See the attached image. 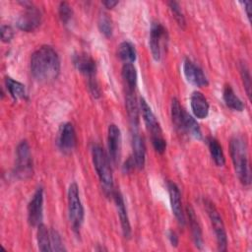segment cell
I'll return each instance as SVG.
<instances>
[{
	"label": "cell",
	"instance_id": "cell-1",
	"mask_svg": "<svg viewBox=\"0 0 252 252\" xmlns=\"http://www.w3.org/2000/svg\"><path fill=\"white\" fill-rule=\"evenodd\" d=\"M31 73L39 83H49L57 79L60 73V59L53 47L42 45L32 53Z\"/></svg>",
	"mask_w": 252,
	"mask_h": 252
},
{
	"label": "cell",
	"instance_id": "cell-2",
	"mask_svg": "<svg viewBox=\"0 0 252 252\" xmlns=\"http://www.w3.org/2000/svg\"><path fill=\"white\" fill-rule=\"evenodd\" d=\"M229 148L235 173L239 181L243 185L248 186L251 183V171L249 166L246 142L242 137L235 136L230 140Z\"/></svg>",
	"mask_w": 252,
	"mask_h": 252
},
{
	"label": "cell",
	"instance_id": "cell-3",
	"mask_svg": "<svg viewBox=\"0 0 252 252\" xmlns=\"http://www.w3.org/2000/svg\"><path fill=\"white\" fill-rule=\"evenodd\" d=\"M92 158L95 171L97 173L99 181L104 188V191L112 194L113 176L108 156L99 145L95 144L92 148Z\"/></svg>",
	"mask_w": 252,
	"mask_h": 252
},
{
	"label": "cell",
	"instance_id": "cell-4",
	"mask_svg": "<svg viewBox=\"0 0 252 252\" xmlns=\"http://www.w3.org/2000/svg\"><path fill=\"white\" fill-rule=\"evenodd\" d=\"M68 213L73 230L78 234L84 221V207L78 185L75 182L71 183L68 189Z\"/></svg>",
	"mask_w": 252,
	"mask_h": 252
},
{
	"label": "cell",
	"instance_id": "cell-5",
	"mask_svg": "<svg viewBox=\"0 0 252 252\" xmlns=\"http://www.w3.org/2000/svg\"><path fill=\"white\" fill-rule=\"evenodd\" d=\"M204 206L216 234L218 249L220 251H225L227 247V236H226L224 224L220 216V213L216 208L215 204L208 199L204 200Z\"/></svg>",
	"mask_w": 252,
	"mask_h": 252
},
{
	"label": "cell",
	"instance_id": "cell-6",
	"mask_svg": "<svg viewBox=\"0 0 252 252\" xmlns=\"http://www.w3.org/2000/svg\"><path fill=\"white\" fill-rule=\"evenodd\" d=\"M16 165L14 174L20 179H27L32 175V160L30 146L27 141H22L16 151Z\"/></svg>",
	"mask_w": 252,
	"mask_h": 252
},
{
	"label": "cell",
	"instance_id": "cell-7",
	"mask_svg": "<svg viewBox=\"0 0 252 252\" xmlns=\"http://www.w3.org/2000/svg\"><path fill=\"white\" fill-rule=\"evenodd\" d=\"M22 4L24 5L25 10L18 18L17 26L20 30L24 32H33L39 27L41 23V13L31 2L24 1L22 2Z\"/></svg>",
	"mask_w": 252,
	"mask_h": 252
},
{
	"label": "cell",
	"instance_id": "cell-8",
	"mask_svg": "<svg viewBox=\"0 0 252 252\" xmlns=\"http://www.w3.org/2000/svg\"><path fill=\"white\" fill-rule=\"evenodd\" d=\"M167 39L165 28L159 23H153L150 31V48L155 60L159 61L161 51Z\"/></svg>",
	"mask_w": 252,
	"mask_h": 252
},
{
	"label": "cell",
	"instance_id": "cell-9",
	"mask_svg": "<svg viewBox=\"0 0 252 252\" xmlns=\"http://www.w3.org/2000/svg\"><path fill=\"white\" fill-rule=\"evenodd\" d=\"M43 189L37 188L28 206V220L32 226H38L42 220Z\"/></svg>",
	"mask_w": 252,
	"mask_h": 252
},
{
	"label": "cell",
	"instance_id": "cell-10",
	"mask_svg": "<svg viewBox=\"0 0 252 252\" xmlns=\"http://www.w3.org/2000/svg\"><path fill=\"white\" fill-rule=\"evenodd\" d=\"M57 145L59 149L65 154L71 153L75 149L77 145V136L72 123L67 122L61 125L58 133Z\"/></svg>",
	"mask_w": 252,
	"mask_h": 252
},
{
	"label": "cell",
	"instance_id": "cell-11",
	"mask_svg": "<svg viewBox=\"0 0 252 252\" xmlns=\"http://www.w3.org/2000/svg\"><path fill=\"white\" fill-rule=\"evenodd\" d=\"M140 110L142 112L144 122H145L149 132L151 133V139L154 140V139L163 137L160 125H159L157 117L155 116L151 107L149 106V104L143 97L140 98Z\"/></svg>",
	"mask_w": 252,
	"mask_h": 252
},
{
	"label": "cell",
	"instance_id": "cell-12",
	"mask_svg": "<svg viewBox=\"0 0 252 252\" xmlns=\"http://www.w3.org/2000/svg\"><path fill=\"white\" fill-rule=\"evenodd\" d=\"M107 148L109 160L116 164L119 161L121 149V133L115 124H110L107 130Z\"/></svg>",
	"mask_w": 252,
	"mask_h": 252
},
{
	"label": "cell",
	"instance_id": "cell-13",
	"mask_svg": "<svg viewBox=\"0 0 252 252\" xmlns=\"http://www.w3.org/2000/svg\"><path fill=\"white\" fill-rule=\"evenodd\" d=\"M183 73L186 80L196 87H206L209 82L203 70L195 65L190 59H185L183 62Z\"/></svg>",
	"mask_w": 252,
	"mask_h": 252
},
{
	"label": "cell",
	"instance_id": "cell-14",
	"mask_svg": "<svg viewBox=\"0 0 252 252\" xmlns=\"http://www.w3.org/2000/svg\"><path fill=\"white\" fill-rule=\"evenodd\" d=\"M167 190L169 194V201H170V206L172 213L174 217L176 218L177 221L181 224H185V214L182 208V202H181V195L180 191L177 187V185L171 181L167 182Z\"/></svg>",
	"mask_w": 252,
	"mask_h": 252
},
{
	"label": "cell",
	"instance_id": "cell-15",
	"mask_svg": "<svg viewBox=\"0 0 252 252\" xmlns=\"http://www.w3.org/2000/svg\"><path fill=\"white\" fill-rule=\"evenodd\" d=\"M73 63L76 69L88 77V79L94 78L96 72V65L94 60L86 53H79L74 55Z\"/></svg>",
	"mask_w": 252,
	"mask_h": 252
},
{
	"label": "cell",
	"instance_id": "cell-16",
	"mask_svg": "<svg viewBox=\"0 0 252 252\" xmlns=\"http://www.w3.org/2000/svg\"><path fill=\"white\" fill-rule=\"evenodd\" d=\"M112 197L117 209V213L120 219V223H121V228H122V233L125 238H130L131 237V225L129 221V218L127 215V211L125 208V203L123 200L122 195L120 194L119 191H114L112 192Z\"/></svg>",
	"mask_w": 252,
	"mask_h": 252
},
{
	"label": "cell",
	"instance_id": "cell-17",
	"mask_svg": "<svg viewBox=\"0 0 252 252\" xmlns=\"http://www.w3.org/2000/svg\"><path fill=\"white\" fill-rule=\"evenodd\" d=\"M132 150L133 154L131 158L135 163V167L142 169L146 160V146L143 137H141L136 130H134L132 134Z\"/></svg>",
	"mask_w": 252,
	"mask_h": 252
},
{
	"label": "cell",
	"instance_id": "cell-18",
	"mask_svg": "<svg viewBox=\"0 0 252 252\" xmlns=\"http://www.w3.org/2000/svg\"><path fill=\"white\" fill-rule=\"evenodd\" d=\"M175 128H177L179 131L188 133L189 135H191L196 139L202 138V133H201V129L199 127L198 122L185 110H183L179 123Z\"/></svg>",
	"mask_w": 252,
	"mask_h": 252
},
{
	"label": "cell",
	"instance_id": "cell-19",
	"mask_svg": "<svg viewBox=\"0 0 252 252\" xmlns=\"http://www.w3.org/2000/svg\"><path fill=\"white\" fill-rule=\"evenodd\" d=\"M191 109L194 115L199 119H204L209 113V103L207 98L200 92H194L190 97Z\"/></svg>",
	"mask_w": 252,
	"mask_h": 252
},
{
	"label": "cell",
	"instance_id": "cell-20",
	"mask_svg": "<svg viewBox=\"0 0 252 252\" xmlns=\"http://www.w3.org/2000/svg\"><path fill=\"white\" fill-rule=\"evenodd\" d=\"M186 213H187V216H188V220H189V224H190L194 244L197 248L202 249L203 243H204L203 237H202V230H201V226L198 222V219L195 215V212H194V210L192 209L191 206H187Z\"/></svg>",
	"mask_w": 252,
	"mask_h": 252
},
{
	"label": "cell",
	"instance_id": "cell-21",
	"mask_svg": "<svg viewBox=\"0 0 252 252\" xmlns=\"http://www.w3.org/2000/svg\"><path fill=\"white\" fill-rule=\"evenodd\" d=\"M125 105L131 126L132 128H134V130H136L139 124V107L137 104L136 97L134 95V92L126 91Z\"/></svg>",
	"mask_w": 252,
	"mask_h": 252
},
{
	"label": "cell",
	"instance_id": "cell-22",
	"mask_svg": "<svg viewBox=\"0 0 252 252\" xmlns=\"http://www.w3.org/2000/svg\"><path fill=\"white\" fill-rule=\"evenodd\" d=\"M222 97L224 100V103L227 107H229L232 110L236 111H242L244 109V104L241 101V99L234 94L233 90L229 85H226L223 88L222 92Z\"/></svg>",
	"mask_w": 252,
	"mask_h": 252
},
{
	"label": "cell",
	"instance_id": "cell-23",
	"mask_svg": "<svg viewBox=\"0 0 252 252\" xmlns=\"http://www.w3.org/2000/svg\"><path fill=\"white\" fill-rule=\"evenodd\" d=\"M5 85H6L7 91L9 92V94L13 97V99L18 100V99L26 98L27 92H26L25 86L22 83L14 80L10 77H6Z\"/></svg>",
	"mask_w": 252,
	"mask_h": 252
},
{
	"label": "cell",
	"instance_id": "cell-24",
	"mask_svg": "<svg viewBox=\"0 0 252 252\" xmlns=\"http://www.w3.org/2000/svg\"><path fill=\"white\" fill-rule=\"evenodd\" d=\"M208 147L211 154V157L215 163L218 166H222L225 163V158L222 151V148L219 141L213 137H210L208 139Z\"/></svg>",
	"mask_w": 252,
	"mask_h": 252
},
{
	"label": "cell",
	"instance_id": "cell-25",
	"mask_svg": "<svg viewBox=\"0 0 252 252\" xmlns=\"http://www.w3.org/2000/svg\"><path fill=\"white\" fill-rule=\"evenodd\" d=\"M122 78L125 82L127 91L134 92L137 85V71L132 63H124L122 67Z\"/></svg>",
	"mask_w": 252,
	"mask_h": 252
},
{
	"label": "cell",
	"instance_id": "cell-26",
	"mask_svg": "<svg viewBox=\"0 0 252 252\" xmlns=\"http://www.w3.org/2000/svg\"><path fill=\"white\" fill-rule=\"evenodd\" d=\"M118 56L124 63H133L136 60V50L132 43L123 41L118 46Z\"/></svg>",
	"mask_w": 252,
	"mask_h": 252
},
{
	"label": "cell",
	"instance_id": "cell-27",
	"mask_svg": "<svg viewBox=\"0 0 252 252\" xmlns=\"http://www.w3.org/2000/svg\"><path fill=\"white\" fill-rule=\"evenodd\" d=\"M37 245L40 251H52L50 242V231L46 226L40 223L37 226Z\"/></svg>",
	"mask_w": 252,
	"mask_h": 252
},
{
	"label": "cell",
	"instance_id": "cell-28",
	"mask_svg": "<svg viewBox=\"0 0 252 252\" xmlns=\"http://www.w3.org/2000/svg\"><path fill=\"white\" fill-rule=\"evenodd\" d=\"M97 25L100 32L104 34L106 37H110L112 35V31H113L112 22L107 14L105 13L100 14V16L98 17Z\"/></svg>",
	"mask_w": 252,
	"mask_h": 252
},
{
	"label": "cell",
	"instance_id": "cell-29",
	"mask_svg": "<svg viewBox=\"0 0 252 252\" xmlns=\"http://www.w3.org/2000/svg\"><path fill=\"white\" fill-rule=\"evenodd\" d=\"M168 6L172 12V15L175 19V21L177 22L178 26L181 27V28H185V25H186V22H185V18H184V15L181 11V8L179 6V4L175 1H170L168 2Z\"/></svg>",
	"mask_w": 252,
	"mask_h": 252
},
{
	"label": "cell",
	"instance_id": "cell-30",
	"mask_svg": "<svg viewBox=\"0 0 252 252\" xmlns=\"http://www.w3.org/2000/svg\"><path fill=\"white\" fill-rule=\"evenodd\" d=\"M239 70H240L241 78H242L243 85H244V88H245V90H246L247 95L250 97V95H251V76H250L249 69H248V67L246 66L245 62H244V63H243V62L240 63V65H239Z\"/></svg>",
	"mask_w": 252,
	"mask_h": 252
},
{
	"label": "cell",
	"instance_id": "cell-31",
	"mask_svg": "<svg viewBox=\"0 0 252 252\" xmlns=\"http://www.w3.org/2000/svg\"><path fill=\"white\" fill-rule=\"evenodd\" d=\"M58 13H59V17H60L62 23H64V25H67L69 23V21L72 18V15H73L72 8L66 2H61L59 4Z\"/></svg>",
	"mask_w": 252,
	"mask_h": 252
},
{
	"label": "cell",
	"instance_id": "cell-32",
	"mask_svg": "<svg viewBox=\"0 0 252 252\" xmlns=\"http://www.w3.org/2000/svg\"><path fill=\"white\" fill-rule=\"evenodd\" d=\"M50 242H51V250L52 251H65V247L63 245L60 234L54 230H50Z\"/></svg>",
	"mask_w": 252,
	"mask_h": 252
},
{
	"label": "cell",
	"instance_id": "cell-33",
	"mask_svg": "<svg viewBox=\"0 0 252 252\" xmlns=\"http://www.w3.org/2000/svg\"><path fill=\"white\" fill-rule=\"evenodd\" d=\"M88 87H89V90L92 94V95L94 97V98H98L100 96V89L98 87V84H97V81L94 78H91V79H88Z\"/></svg>",
	"mask_w": 252,
	"mask_h": 252
},
{
	"label": "cell",
	"instance_id": "cell-34",
	"mask_svg": "<svg viewBox=\"0 0 252 252\" xmlns=\"http://www.w3.org/2000/svg\"><path fill=\"white\" fill-rule=\"evenodd\" d=\"M14 36L13 29L10 26L3 25L1 27V39L3 42H10Z\"/></svg>",
	"mask_w": 252,
	"mask_h": 252
},
{
	"label": "cell",
	"instance_id": "cell-35",
	"mask_svg": "<svg viewBox=\"0 0 252 252\" xmlns=\"http://www.w3.org/2000/svg\"><path fill=\"white\" fill-rule=\"evenodd\" d=\"M167 235H168V239H169L171 245L174 246V247H176L177 244H178V237H177L176 233H175L174 231L170 230V231H168V234H167Z\"/></svg>",
	"mask_w": 252,
	"mask_h": 252
},
{
	"label": "cell",
	"instance_id": "cell-36",
	"mask_svg": "<svg viewBox=\"0 0 252 252\" xmlns=\"http://www.w3.org/2000/svg\"><path fill=\"white\" fill-rule=\"evenodd\" d=\"M242 4L244 5V9H245V11H246V15H247V17H248V20L250 21V19H251V7H252V3H251V1H244V2H242Z\"/></svg>",
	"mask_w": 252,
	"mask_h": 252
},
{
	"label": "cell",
	"instance_id": "cell-37",
	"mask_svg": "<svg viewBox=\"0 0 252 252\" xmlns=\"http://www.w3.org/2000/svg\"><path fill=\"white\" fill-rule=\"evenodd\" d=\"M102 4L106 7V8H108V9H111V8H113L115 5H117L118 4V1H112V0H107V1H103L102 2Z\"/></svg>",
	"mask_w": 252,
	"mask_h": 252
}]
</instances>
